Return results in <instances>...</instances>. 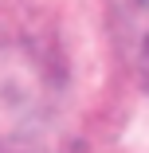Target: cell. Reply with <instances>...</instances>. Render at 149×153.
Returning <instances> with one entry per match:
<instances>
[{
	"label": "cell",
	"mask_w": 149,
	"mask_h": 153,
	"mask_svg": "<svg viewBox=\"0 0 149 153\" xmlns=\"http://www.w3.org/2000/svg\"><path fill=\"white\" fill-rule=\"evenodd\" d=\"M59 118L55 71L27 43H0V153H43Z\"/></svg>",
	"instance_id": "obj_1"
},
{
	"label": "cell",
	"mask_w": 149,
	"mask_h": 153,
	"mask_svg": "<svg viewBox=\"0 0 149 153\" xmlns=\"http://www.w3.org/2000/svg\"><path fill=\"white\" fill-rule=\"evenodd\" d=\"M110 36L126 71L149 90V0H110Z\"/></svg>",
	"instance_id": "obj_2"
}]
</instances>
